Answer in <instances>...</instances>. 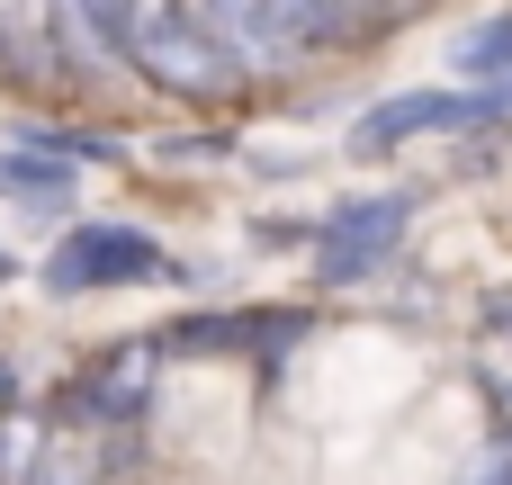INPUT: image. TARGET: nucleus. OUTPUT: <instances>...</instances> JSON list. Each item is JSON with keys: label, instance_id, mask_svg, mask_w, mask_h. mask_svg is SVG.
<instances>
[{"label": "nucleus", "instance_id": "obj_1", "mask_svg": "<svg viewBox=\"0 0 512 485\" xmlns=\"http://www.w3.org/2000/svg\"><path fill=\"white\" fill-rule=\"evenodd\" d=\"M135 63L171 90V99H225L234 81H243V63L207 36V18L198 9H144V27H135Z\"/></svg>", "mask_w": 512, "mask_h": 485}, {"label": "nucleus", "instance_id": "obj_2", "mask_svg": "<svg viewBox=\"0 0 512 485\" xmlns=\"http://www.w3.org/2000/svg\"><path fill=\"white\" fill-rule=\"evenodd\" d=\"M144 279H171V261H162V243L135 234V225H72V234L45 252V288H54V297L144 288Z\"/></svg>", "mask_w": 512, "mask_h": 485}, {"label": "nucleus", "instance_id": "obj_3", "mask_svg": "<svg viewBox=\"0 0 512 485\" xmlns=\"http://www.w3.org/2000/svg\"><path fill=\"white\" fill-rule=\"evenodd\" d=\"M405 225H414V198H405V189H378V198L333 207V216L315 225V279H324V288H360V279L405 243Z\"/></svg>", "mask_w": 512, "mask_h": 485}, {"label": "nucleus", "instance_id": "obj_4", "mask_svg": "<svg viewBox=\"0 0 512 485\" xmlns=\"http://www.w3.org/2000/svg\"><path fill=\"white\" fill-rule=\"evenodd\" d=\"M504 108H512V90H486V99H450V90H396V99H378V108L351 126V153H387V144L450 135V126H495Z\"/></svg>", "mask_w": 512, "mask_h": 485}, {"label": "nucleus", "instance_id": "obj_5", "mask_svg": "<svg viewBox=\"0 0 512 485\" xmlns=\"http://www.w3.org/2000/svg\"><path fill=\"white\" fill-rule=\"evenodd\" d=\"M288 342H306V315H180L153 351H180V360H216V351L279 360Z\"/></svg>", "mask_w": 512, "mask_h": 485}, {"label": "nucleus", "instance_id": "obj_6", "mask_svg": "<svg viewBox=\"0 0 512 485\" xmlns=\"http://www.w3.org/2000/svg\"><path fill=\"white\" fill-rule=\"evenodd\" d=\"M0 54H9V72H81L54 0H0Z\"/></svg>", "mask_w": 512, "mask_h": 485}, {"label": "nucleus", "instance_id": "obj_7", "mask_svg": "<svg viewBox=\"0 0 512 485\" xmlns=\"http://www.w3.org/2000/svg\"><path fill=\"white\" fill-rule=\"evenodd\" d=\"M0 198H27V207H72V162L9 144V153H0Z\"/></svg>", "mask_w": 512, "mask_h": 485}, {"label": "nucleus", "instance_id": "obj_8", "mask_svg": "<svg viewBox=\"0 0 512 485\" xmlns=\"http://www.w3.org/2000/svg\"><path fill=\"white\" fill-rule=\"evenodd\" d=\"M450 72H468V81H495V90H512V9L477 18V27L450 45Z\"/></svg>", "mask_w": 512, "mask_h": 485}, {"label": "nucleus", "instance_id": "obj_9", "mask_svg": "<svg viewBox=\"0 0 512 485\" xmlns=\"http://www.w3.org/2000/svg\"><path fill=\"white\" fill-rule=\"evenodd\" d=\"M72 18L90 27V45H99V54H135V27H144V9H135V0H72Z\"/></svg>", "mask_w": 512, "mask_h": 485}, {"label": "nucleus", "instance_id": "obj_10", "mask_svg": "<svg viewBox=\"0 0 512 485\" xmlns=\"http://www.w3.org/2000/svg\"><path fill=\"white\" fill-rule=\"evenodd\" d=\"M90 477H99V450H81V432L54 423V441H45V459H36V485H90Z\"/></svg>", "mask_w": 512, "mask_h": 485}, {"label": "nucleus", "instance_id": "obj_11", "mask_svg": "<svg viewBox=\"0 0 512 485\" xmlns=\"http://www.w3.org/2000/svg\"><path fill=\"white\" fill-rule=\"evenodd\" d=\"M495 342H504V351H512V288H504V297H495Z\"/></svg>", "mask_w": 512, "mask_h": 485}, {"label": "nucleus", "instance_id": "obj_12", "mask_svg": "<svg viewBox=\"0 0 512 485\" xmlns=\"http://www.w3.org/2000/svg\"><path fill=\"white\" fill-rule=\"evenodd\" d=\"M0 279H9V252H0Z\"/></svg>", "mask_w": 512, "mask_h": 485}, {"label": "nucleus", "instance_id": "obj_13", "mask_svg": "<svg viewBox=\"0 0 512 485\" xmlns=\"http://www.w3.org/2000/svg\"><path fill=\"white\" fill-rule=\"evenodd\" d=\"M504 485H512V468H504Z\"/></svg>", "mask_w": 512, "mask_h": 485}]
</instances>
